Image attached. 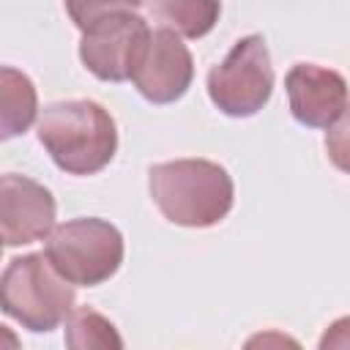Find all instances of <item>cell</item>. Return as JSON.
<instances>
[{
  "label": "cell",
  "instance_id": "1",
  "mask_svg": "<svg viewBox=\"0 0 350 350\" xmlns=\"http://www.w3.org/2000/svg\"><path fill=\"white\" fill-rule=\"evenodd\" d=\"M137 3H66L74 25L82 30L79 60L104 82L131 79L153 30Z\"/></svg>",
  "mask_w": 350,
  "mask_h": 350
},
{
  "label": "cell",
  "instance_id": "2",
  "mask_svg": "<svg viewBox=\"0 0 350 350\" xmlns=\"http://www.w3.org/2000/svg\"><path fill=\"white\" fill-rule=\"evenodd\" d=\"M148 189L161 216L180 227H213L230 213L235 200L230 172L208 159L153 164Z\"/></svg>",
  "mask_w": 350,
  "mask_h": 350
},
{
  "label": "cell",
  "instance_id": "3",
  "mask_svg": "<svg viewBox=\"0 0 350 350\" xmlns=\"http://www.w3.org/2000/svg\"><path fill=\"white\" fill-rule=\"evenodd\" d=\"M36 129L38 142L68 175H96L118 150L115 118L90 98L44 107Z\"/></svg>",
  "mask_w": 350,
  "mask_h": 350
},
{
  "label": "cell",
  "instance_id": "4",
  "mask_svg": "<svg viewBox=\"0 0 350 350\" xmlns=\"http://www.w3.org/2000/svg\"><path fill=\"white\" fill-rule=\"evenodd\" d=\"M74 287L41 254L8 260L0 279V304L8 317L30 331H52L74 312Z\"/></svg>",
  "mask_w": 350,
  "mask_h": 350
},
{
  "label": "cell",
  "instance_id": "5",
  "mask_svg": "<svg viewBox=\"0 0 350 350\" xmlns=\"http://www.w3.org/2000/svg\"><path fill=\"white\" fill-rule=\"evenodd\" d=\"M44 254L66 282L96 287L118 273L123 262V235L115 224L96 216L71 219L49 232Z\"/></svg>",
  "mask_w": 350,
  "mask_h": 350
},
{
  "label": "cell",
  "instance_id": "6",
  "mask_svg": "<svg viewBox=\"0 0 350 350\" xmlns=\"http://www.w3.org/2000/svg\"><path fill=\"white\" fill-rule=\"evenodd\" d=\"M273 93V66L262 36L241 38L227 57L208 71V96L230 118L257 115Z\"/></svg>",
  "mask_w": 350,
  "mask_h": 350
},
{
  "label": "cell",
  "instance_id": "7",
  "mask_svg": "<svg viewBox=\"0 0 350 350\" xmlns=\"http://www.w3.org/2000/svg\"><path fill=\"white\" fill-rule=\"evenodd\" d=\"M55 230V197L27 175L5 172L0 178V232L3 246H25L49 238Z\"/></svg>",
  "mask_w": 350,
  "mask_h": 350
},
{
  "label": "cell",
  "instance_id": "8",
  "mask_svg": "<svg viewBox=\"0 0 350 350\" xmlns=\"http://www.w3.org/2000/svg\"><path fill=\"white\" fill-rule=\"evenodd\" d=\"M191 77H194V60L189 46L180 41L178 33L167 27H156L131 77L137 90L153 104H172L189 90Z\"/></svg>",
  "mask_w": 350,
  "mask_h": 350
},
{
  "label": "cell",
  "instance_id": "9",
  "mask_svg": "<svg viewBox=\"0 0 350 350\" xmlns=\"http://www.w3.org/2000/svg\"><path fill=\"white\" fill-rule=\"evenodd\" d=\"M284 88L293 118L312 129H331L347 107L345 77L317 63H295L284 77Z\"/></svg>",
  "mask_w": 350,
  "mask_h": 350
},
{
  "label": "cell",
  "instance_id": "10",
  "mask_svg": "<svg viewBox=\"0 0 350 350\" xmlns=\"http://www.w3.org/2000/svg\"><path fill=\"white\" fill-rule=\"evenodd\" d=\"M38 115V96L36 85L27 74L16 71L14 66L0 68V134L3 139L16 137L30 129Z\"/></svg>",
  "mask_w": 350,
  "mask_h": 350
},
{
  "label": "cell",
  "instance_id": "11",
  "mask_svg": "<svg viewBox=\"0 0 350 350\" xmlns=\"http://www.w3.org/2000/svg\"><path fill=\"white\" fill-rule=\"evenodd\" d=\"M159 22L161 27L186 36V38H200L205 33L213 30L221 5L219 3H202V0H164V3H150L145 5Z\"/></svg>",
  "mask_w": 350,
  "mask_h": 350
},
{
  "label": "cell",
  "instance_id": "12",
  "mask_svg": "<svg viewBox=\"0 0 350 350\" xmlns=\"http://www.w3.org/2000/svg\"><path fill=\"white\" fill-rule=\"evenodd\" d=\"M66 350H126L112 320L90 306H77L66 320Z\"/></svg>",
  "mask_w": 350,
  "mask_h": 350
},
{
  "label": "cell",
  "instance_id": "13",
  "mask_svg": "<svg viewBox=\"0 0 350 350\" xmlns=\"http://www.w3.org/2000/svg\"><path fill=\"white\" fill-rule=\"evenodd\" d=\"M325 153L336 170L350 172V101L336 123L325 131Z\"/></svg>",
  "mask_w": 350,
  "mask_h": 350
},
{
  "label": "cell",
  "instance_id": "14",
  "mask_svg": "<svg viewBox=\"0 0 350 350\" xmlns=\"http://www.w3.org/2000/svg\"><path fill=\"white\" fill-rule=\"evenodd\" d=\"M243 350H304L301 342L284 331H257L246 339Z\"/></svg>",
  "mask_w": 350,
  "mask_h": 350
},
{
  "label": "cell",
  "instance_id": "15",
  "mask_svg": "<svg viewBox=\"0 0 350 350\" xmlns=\"http://www.w3.org/2000/svg\"><path fill=\"white\" fill-rule=\"evenodd\" d=\"M317 350H350V314L334 320V323L323 331Z\"/></svg>",
  "mask_w": 350,
  "mask_h": 350
},
{
  "label": "cell",
  "instance_id": "16",
  "mask_svg": "<svg viewBox=\"0 0 350 350\" xmlns=\"http://www.w3.org/2000/svg\"><path fill=\"white\" fill-rule=\"evenodd\" d=\"M3 342H5V350H22L19 347V339L14 336V331L8 325H3Z\"/></svg>",
  "mask_w": 350,
  "mask_h": 350
}]
</instances>
